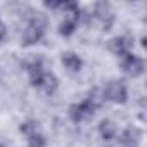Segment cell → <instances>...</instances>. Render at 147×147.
Returning a JSON list of instances; mask_svg holds the SVG:
<instances>
[{"instance_id": "obj_1", "label": "cell", "mask_w": 147, "mask_h": 147, "mask_svg": "<svg viewBox=\"0 0 147 147\" xmlns=\"http://www.w3.org/2000/svg\"><path fill=\"white\" fill-rule=\"evenodd\" d=\"M102 97H104V100H109V102H114V104H123V102H126L128 90H126L123 82L111 80L102 88Z\"/></svg>"}, {"instance_id": "obj_2", "label": "cell", "mask_w": 147, "mask_h": 147, "mask_svg": "<svg viewBox=\"0 0 147 147\" xmlns=\"http://www.w3.org/2000/svg\"><path fill=\"white\" fill-rule=\"evenodd\" d=\"M121 67H123V71L126 73L128 76L137 78V76L144 75L145 64H144L142 57H138V55H135V54L130 52V54H126V55L121 57Z\"/></svg>"}, {"instance_id": "obj_3", "label": "cell", "mask_w": 147, "mask_h": 147, "mask_svg": "<svg viewBox=\"0 0 147 147\" xmlns=\"http://www.w3.org/2000/svg\"><path fill=\"white\" fill-rule=\"evenodd\" d=\"M94 113H95V107L87 99L83 102H80V104H73L69 107V118L75 121V123H80V121H85V119L92 118Z\"/></svg>"}, {"instance_id": "obj_4", "label": "cell", "mask_w": 147, "mask_h": 147, "mask_svg": "<svg viewBox=\"0 0 147 147\" xmlns=\"http://www.w3.org/2000/svg\"><path fill=\"white\" fill-rule=\"evenodd\" d=\"M94 14H95V18L102 23V28H104V30H111V26H113V23H114V14H113L111 4H107V2H99V4H95Z\"/></svg>"}, {"instance_id": "obj_5", "label": "cell", "mask_w": 147, "mask_h": 147, "mask_svg": "<svg viewBox=\"0 0 147 147\" xmlns=\"http://www.w3.org/2000/svg\"><path fill=\"white\" fill-rule=\"evenodd\" d=\"M131 45H133V40H131L130 36H116V38H113V40L109 42L111 52L116 54V55H119V57L130 54Z\"/></svg>"}, {"instance_id": "obj_6", "label": "cell", "mask_w": 147, "mask_h": 147, "mask_svg": "<svg viewBox=\"0 0 147 147\" xmlns=\"http://www.w3.org/2000/svg\"><path fill=\"white\" fill-rule=\"evenodd\" d=\"M43 33H45V28L36 26V24H33V23H28V26H26L24 31H23V43H24V45L38 43V42L43 38Z\"/></svg>"}, {"instance_id": "obj_7", "label": "cell", "mask_w": 147, "mask_h": 147, "mask_svg": "<svg viewBox=\"0 0 147 147\" xmlns=\"http://www.w3.org/2000/svg\"><path fill=\"white\" fill-rule=\"evenodd\" d=\"M140 130L138 128H126L123 133H121V147H138L140 144Z\"/></svg>"}, {"instance_id": "obj_8", "label": "cell", "mask_w": 147, "mask_h": 147, "mask_svg": "<svg viewBox=\"0 0 147 147\" xmlns=\"http://www.w3.org/2000/svg\"><path fill=\"white\" fill-rule=\"evenodd\" d=\"M99 133H100V137L104 138V140H113L116 135H118V126H116V123L114 121H111V119H102L100 121V125H99Z\"/></svg>"}, {"instance_id": "obj_9", "label": "cell", "mask_w": 147, "mask_h": 147, "mask_svg": "<svg viewBox=\"0 0 147 147\" xmlns=\"http://www.w3.org/2000/svg\"><path fill=\"white\" fill-rule=\"evenodd\" d=\"M57 87H59V80H57V76L54 75V73H45V75L42 76V82H40V88H43V92L45 94H54L55 90H57Z\"/></svg>"}, {"instance_id": "obj_10", "label": "cell", "mask_w": 147, "mask_h": 147, "mask_svg": "<svg viewBox=\"0 0 147 147\" xmlns=\"http://www.w3.org/2000/svg\"><path fill=\"white\" fill-rule=\"evenodd\" d=\"M62 64L66 69H69L71 73H78L82 69V59L75 54V52H66L62 55Z\"/></svg>"}, {"instance_id": "obj_11", "label": "cell", "mask_w": 147, "mask_h": 147, "mask_svg": "<svg viewBox=\"0 0 147 147\" xmlns=\"http://www.w3.org/2000/svg\"><path fill=\"white\" fill-rule=\"evenodd\" d=\"M76 24H78V21H76V19L64 18V21L59 24V33H61L62 36H69V35H73V33H75V30H76Z\"/></svg>"}, {"instance_id": "obj_12", "label": "cell", "mask_w": 147, "mask_h": 147, "mask_svg": "<svg viewBox=\"0 0 147 147\" xmlns=\"http://www.w3.org/2000/svg\"><path fill=\"white\" fill-rule=\"evenodd\" d=\"M21 133H24L28 138L30 137H33V135H36V133H40V123L38 121H35V119H30V121H24L23 125H21Z\"/></svg>"}, {"instance_id": "obj_13", "label": "cell", "mask_w": 147, "mask_h": 147, "mask_svg": "<svg viewBox=\"0 0 147 147\" xmlns=\"http://www.w3.org/2000/svg\"><path fill=\"white\" fill-rule=\"evenodd\" d=\"M45 144H47V140L42 133H36L28 138V147H45Z\"/></svg>"}, {"instance_id": "obj_14", "label": "cell", "mask_w": 147, "mask_h": 147, "mask_svg": "<svg viewBox=\"0 0 147 147\" xmlns=\"http://www.w3.org/2000/svg\"><path fill=\"white\" fill-rule=\"evenodd\" d=\"M61 4L62 2H45V7H49V9H59Z\"/></svg>"}, {"instance_id": "obj_15", "label": "cell", "mask_w": 147, "mask_h": 147, "mask_svg": "<svg viewBox=\"0 0 147 147\" xmlns=\"http://www.w3.org/2000/svg\"><path fill=\"white\" fill-rule=\"evenodd\" d=\"M5 35H7V28H5V24L2 21H0V40H2Z\"/></svg>"}, {"instance_id": "obj_16", "label": "cell", "mask_w": 147, "mask_h": 147, "mask_svg": "<svg viewBox=\"0 0 147 147\" xmlns=\"http://www.w3.org/2000/svg\"><path fill=\"white\" fill-rule=\"evenodd\" d=\"M106 147H118V145H114V144H111V145H106Z\"/></svg>"}, {"instance_id": "obj_17", "label": "cell", "mask_w": 147, "mask_h": 147, "mask_svg": "<svg viewBox=\"0 0 147 147\" xmlns=\"http://www.w3.org/2000/svg\"><path fill=\"white\" fill-rule=\"evenodd\" d=\"M0 147H4V145H2V144H0Z\"/></svg>"}]
</instances>
